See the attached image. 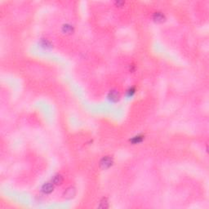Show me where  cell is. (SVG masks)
<instances>
[{
	"mask_svg": "<svg viewBox=\"0 0 209 209\" xmlns=\"http://www.w3.org/2000/svg\"><path fill=\"white\" fill-rule=\"evenodd\" d=\"M75 194H76V189H75V187H73V186H70V187H68L67 189L65 190L63 196L65 198L70 199L72 198L75 197Z\"/></svg>",
	"mask_w": 209,
	"mask_h": 209,
	"instance_id": "cell-2",
	"label": "cell"
},
{
	"mask_svg": "<svg viewBox=\"0 0 209 209\" xmlns=\"http://www.w3.org/2000/svg\"><path fill=\"white\" fill-rule=\"evenodd\" d=\"M42 45H43V47H44L45 48L51 47V44H50L47 40H43V44H42Z\"/></svg>",
	"mask_w": 209,
	"mask_h": 209,
	"instance_id": "cell-10",
	"label": "cell"
},
{
	"mask_svg": "<svg viewBox=\"0 0 209 209\" xmlns=\"http://www.w3.org/2000/svg\"><path fill=\"white\" fill-rule=\"evenodd\" d=\"M62 30L65 34H71L74 31V28L70 25H64L62 27Z\"/></svg>",
	"mask_w": 209,
	"mask_h": 209,
	"instance_id": "cell-7",
	"label": "cell"
},
{
	"mask_svg": "<svg viewBox=\"0 0 209 209\" xmlns=\"http://www.w3.org/2000/svg\"><path fill=\"white\" fill-rule=\"evenodd\" d=\"M165 20L166 16L163 12H154V15H153V20L156 23H163V22L165 21Z\"/></svg>",
	"mask_w": 209,
	"mask_h": 209,
	"instance_id": "cell-3",
	"label": "cell"
},
{
	"mask_svg": "<svg viewBox=\"0 0 209 209\" xmlns=\"http://www.w3.org/2000/svg\"><path fill=\"white\" fill-rule=\"evenodd\" d=\"M113 158L110 156H104L100 161V167L103 170H106L110 168L113 165Z\"/></svg>",
	"mask_w": 209,
	"mask_h": 209,
	"instance_id": "cell-1",
	"label": "cell"
},
{
	"mask_svg": "<svg viewBox=\"0 0 209 209\" xmlns=\"http://www.w3.org/2000/svg\"><path fill=\"white\" fill-rule=\"evenodd\" d=\"M134 92H135L134 90H133L132 88H131L130 90H128V91H127V94H128V96H132V93H134Z\"/></svg>",
	"mask_w": 209,
	"mask_h": 209,
	"instance_id": "cell-11",
	"label": "cell"
},
{
	"mask_svg": "<svg viewBox=\"0 0 209 209\" xmlns=\"http://www.w3.org/2000/svg\"><path fill=\"white\" fill-rule=\"evenodd\" d=\"M64 178L61 174H56L55 176L51 179V182L55 185V186H61L63 183Z\"/></svg>",
	"mask_w": 209,
	"mask_h": 209,
	"instance_id": "cell-6",
	"label": "cell"
},
{
	"mask_svg": "<svg viewBox=\"0 0 209 209\" xmlns=\"http://www.w3.org/2000/svg\"><path fill=\"white\" fill-rule=\"evenodd\" d=\"M108 98L110 99L111 101H113V102L118 101L119 98H120L119 92L117 90H112V91H110V93L108 95Z\"/></svg>",
	"mask_w": 209,
	"mask_h": 209,
	"instance_id": "cell-5",
	"label": "cell"
},
{
	"mask_svg": "<svg viewBox=\"0 0 209 209\" xmlns=\"http://www.w3.org/2000/svg\"><path fill=\"white\" fill-rule=\"evenodd\" d=\"M143 139H144V137L139 135V136H137V137H135L132 139L131 142L133 143V144H139V143H141L143 141Z\"/></svg>",
	"mask_w": 209,
	"mask_h": 209,
	"instance_id": "cell-9",
	"label": "cell"
},
{
	"mask_svg": "<svg viewBox=\"0 0 209 209\" xmlns=\"http://www.w3.org/2000/svg\"><path fill=\"white\" fill-rule=\"evenodd\" d=\"M54 186L55 185L52 182H46L44 186H42V191H43V193L46 194H51L54 189Z\"/></svg>",
	"mask_w": 209,
	"mask_h": 209,
	"instance_id": "cell-4",
	"label": "cell"
},
{
	"mask_svg": "<svg viewBox=\"0 0 209 209\" xmlns=\"http://www.w3.org/2000/svg\"><path fill=\"white\" fill-rule=\"evenodd\" d=\"M109 207V203L107 200L106 198H103L102 199L100 202V205L99 208H107Z\"/></svg>",
	"mask_w": 209,
	"mask_h": 209,
	"instance_id": "cell-8",
	"label": "cell"
}]
</instances>
